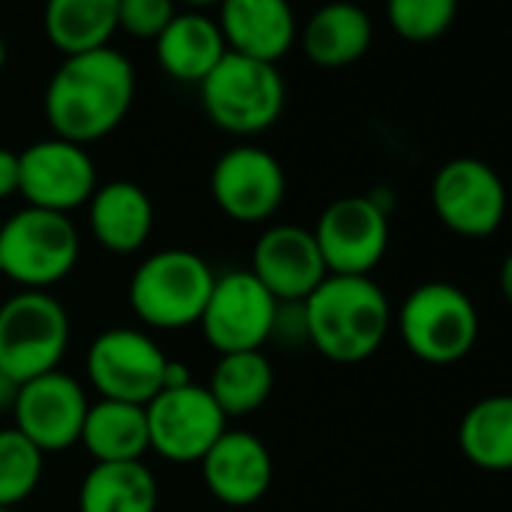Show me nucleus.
Masks as SVG:
<instances>
[{
	"mask_svg": "<svg viewBox=\"0 0 512 512\" xmlns=\"http://www.w3.org/2000/svg\"><path fill=\"white\" fill-rule=\"evenodd\" d=\"M214 278V269L187 247L157 250L130 278V311L142 326L157 332L199 326Z\"/></svg>",
	"mask_w": 512,
	"mask_h": 512,
	"instance_id": "7ed1b4c3",
	"label": "nucleus"
},
{
	"mask_svg": "<svg viewBox=\"0 0 512 512\" xmlns=\"http://www.w3.org/2000/svg\"><path fill=\"white\" fill-rule=\"evenodd\" d=\"M97 187V166L85 145L52 136L19 154V193L31 208L70 214L88 205Z\"/></svg>",
	"mask_w": 512,
	"mask_h": 512,
	"instance_id": "4468645a",
	"label": "nucleus"
},
{
	"mask_svg": "<svg viewBox=\"0 0 512 512\" xmlns=\"http://www.w3.org/2000/svg\"><path fill=\"white\" fill-rule=\"evenodd\" d=\"M169 356L142 329H106L85 356V371L100 398L145 407L160 389Z\"/></svg>",
	"mask_w": 512,
	"mask_h": 512,
	"instance_id": "1a4fd4ad",
	"label": "nucleus"
},
{
	"mask_svg": "<svg viewBox=\"0 0 512 512\" xmlns=\"http://www.w3.org/2000/svg\"><path fill=\"white\" fill-rule=\"evenodd\" d=\"M85 208L91 235L109 253H139L154 232V202L136 181L100 184Z\"/></svg>",
	"mask_w": 512,
	"mask_h": 512,
	"instance_id": "6ab92c4d",
	"label": "nucleus"
},
{
	"mask_svg": "<svg viewBox=\"0 0 512 512\" xmlns=\"http://www.w3.org/2000/svg\"><path fill=\"white\" fill-rule=\"evenodd\" d=\"M223 34L214 19L199 13H178L166 31L154 40L157 64L178 82L199 85L226 55Z\"/></svg>",
	"mask_w": 512,
	"mask_h": 512,
	"instance_id": "412c9836",
	"label": "nucleus"
},
{
	"mask_svg": "<svg viewBox=\"0 0 512 512\" xmlns=\"http://www.w3.org/2000/svg\"><path fill=\"white\" fill-rule=\"evenodd\" d=\"M70 347V314L43 290H22L0 305V380L22 386L58 371Z\"/></svg>",
	"mask_w": 512,
	"mask_h": 512,
	"instance_id": "39448f33",
	"label": "nucleus"
},
{
	"mask_svg": "<svg viewBox=\"0 0 512 512\" xmlns=\"http://www.w3.org/2000/svg\"><path fill=\"white\" fill-rule=\"evenodd\" d=\"M278 305L281 302L250 272H223L214 278L199 329L220 356L263 350L275 335Z\"/></svg>",
	"mask_w": 512,
	"mask_h": 512,
	"instance_id": "6e6552de",
	"label": "nucleus"
},
{
	"mask_svg": "<svg viewBox=\"0 0 512 512\" xmlns=\"http://www.w3.org/2000/svg\"><path fill=\"white\" fill-rule=\"evenodd\" d=\"M302 308L308 344L338 365L371 359L392 329V305L371 275H329Z\"/></svg>",
	"mask_w": 512,
	"mask_h": 512,
	"instance_id": "f03ea898",
	"label": "nucleus"
},
{
	"mask_svg": "<svg viewBox=\"0 0 512 512\" xmlns=\"http://www.w3.org/2000/svg\"><path fill=\"white\" fill-rule=\"evenodd\" d=\"M247 272L281 305L305 302L329 278L314 232L293 223L269 226L256 238Z\"/></svg>",
	"mask_w": 512,
	"mask_h": 512,
	"instance_id": "dca6fc26",
	"label": "nucleus"
},
{
	"mask_svg": "<svg viewBox=\"0 0 512 512\" xmlns=\"http://www.w3.org/2000/svg\"><path fill=\"white\" fill-rule=\"evenodd\" d=\"M506 202V184L485 160L455 157L434 172L431 208L452 235H494L503 226Z\"/></svg>",
	"mask_w": 512,
	"mask_h": 512,
	"instance_id": "9d476101",
	"label": "nucleus"
},
{
	"mask_svg": "<svg viewBox=\"0 0 512 512\" xmlns=\"http://www.w3.org/2000/svg\"><path fill=\"white\" fill-rule=\"evenodd\" d=\"M193 383V377H190V368L184 365V362H175V359H169V365H166V374H163V389H181V386H190ZM160 389V392H163Z\"/></svg>",
	"mask_w": 512,
	"mask_h": 512,
	"instance_id": "7c9ffc66",
	"label": "nucleus"
},
{
	"mask_svg": "<svg viewBox=\"0 0 512 512\" xmlns=\"http://www.w3.org/2000/svg\"><path fill=\"white\" fill-rule=\"evenodd\" d=\"M371 40H374L371 16L356 4L335 0V4L320 7L305 22L302 52L314 67L341 70L362 61L371 49Z\"/></svg>",
	"mask_w": 512,
	"mask_h": 512,
	"instance_id": "aec40b11",
	"label": "nucleus"
},
{
	"mask_svg": "<svg viewBox=\"0 0 512 512\" xmlns=\"http://www.w3.org/2000/svg\"><path fill=\"white\" fill-rule=\"evenodd\" d=\"M226 419H241L260 410L275 389V371L263 350L226 353L217 359L205 386Z\"/></svg>",
	"mask_w": 512,
	"mask_h": 512,
	"instance_id": "a878e982",
	"label": "nucleus"
},
{
	"mask_svg": "<svg viewBox=\"0 0 512 512\" xmlns=\"http://www.w3.org/2000/svg\"><path fill=\"white\" fill-rule=\"evenodd\" d=\"M148 446L172 464H199L226 431V416L205 386L163 389L145 404Z\"/></svg>",
	"mask_w": 512,
	"mask_h": 512,
	"instance_id": "f8f14e48",
	"label": "nucleus"
},
{
	"mask_svg": "<svg viewBox=\"0 0 512 512\" xmlns=\"http://www.w3.org/2000/svg\"><path fill=\"white\" fill-rule=\"evenodd\" d=\"M205 488L226 506H250L263 500L275 479L269 446L250 434L226 428L199 461Z\"/></svg>",
	"mask_w": 512,
	"mask_h": 512,
	"instance_id": "f3484780",
	"label": "nucleus"
},
{
	"mask_svg": "<svg viewBox=\"0 0 512 512\" xmlns=\"http://www.w3.org/2000/svg\"><path fill=\"white\" fill-rule=\"evenodd\" d=\"M43 28L67 58L106 49L118 31V0H46Z\"/></svg>",
	"mask_w": 512,
	"mask_h": 512,
	"instance_id": "393cba45",
	"label": "nucleus"
},
{
	"mask_svg": "<svg viewBox=\"0 0 512 512\" xmlns=\"http://www.w3.org/2000/svg\"><path fill=\"white\" fill-rule=\"evenodd\" d=\"M88 407L91 401L82 383L58 368L16 389L13 428H19L43 452H64L82 440Z\"/></svg>",
	"mask_w": 512,
	"mask_h": 512,
	"instance_id": "2eb2a0df",
	"label": "nucleus"
},
{
	"mask_svg": "<svg viewBox=\"0 0 512 512\" xmlns=\"http://www.w3.org/2000/svg\"><path fill=\"white\" fill-rule=\"evenodd\" d=\"M398 332L419 362L455 365L479 341V311L461 287L428 281L404 299Z\"/></svg>",
	"mask_w": 512,
	"mask_h": 512,
	"instance_id": "0eeeda50",
	"label": "nucleus"
},
{
	"mask_svg": "<svg viewBox=\"0 0 512 512\" xmlns=\"http://www.w3.org/2000/svg\"><path fill=\"white\" fill-rule=\"evenodd\" d=\"M217 28L229 52L266 64H278L299 37L290 0H223Z\"/></svg>",
	"mask_w": 512,
	"mask_h": 512,
	"instance_id": "a211bd4d",
	"label": "nucleus"
},
{
	"mask_svg": "<svg viewBox=\"0 0 512 512\" xmlns=\"http://www.w3.org/2000/svg\"><path fill=\"white\" fill-rule=\"evenodd\" d=\"M461 455L488 473L512 470V392L479 398L458 425Z\"/></svg>",
	"mask_w": 512,
	"mask_h": 512,
	"instance_id": "5701e85b",
	"label": "nucleus"
},
{
	"mask_svg": "<svg viewBox=\"0 0 512 512\" xmlns=\"http://www.w3.org/2000/svg\"><path fill=\"white\" fill-rule=\"evenodd\" d=\"M7 67V43H4V37H0V70Z\"/></svg>",
	"mask_w": 512,
	"mask_h": 512,
	"instance_id": "f704fd0d",
	"label": "nucleus"
},
{
	"mask_svg": "<svg viewBox=\"0 0 512 512\" xmlns=\"http://www.w3.org/2000/svg\"><path fill=\"white\" fill-rule=\"evenodd\" d=\"M211 199L235 223H266L287 196V175L275 154L256 145H235L211 166Z\"/></svg>",
	"mask_w": 512,
	"mask_h": 512,
	"instance_id": "ddd939ff",
	"label": "nucleus"
},
{
	"mask_svg": "<svg viewBox=\"0 0 512 512\" xmlns=\"http://www.w3.org/2000/svg\"><path fill=\"white\" fill-rule=\"evenodd\" d=\"M43 458L46 452L19 428H0V506L16 509L37 491L46 464Z\"/></svg>",
	"mask_w": 512,
	"mask_h": 512,
	"instance_id": "bb28decb",
	"label": "nucleus"
},
{
	"mask_svg": "<svg viewBox=\"0 0 512 512\" xmlns=\"http://www.w3.org/2000/svg\"><path fill=\"white\" fill-rule=\"evenodd\" d=\"M0 512H19V509H4V506H0Z\"/></svg>",
	"mask_w": 512,
	"mask_h": 512,
	"instance_id": "c9c22d12",
	"label": "nucleus"
},
{
	"mask_svg": "<svg viewBox=\"0 0 512 512\" xmlns=\"http://www.w3.org/2000/svg\"><path fill=\"white\" fill-rule=\"evenodd\" d=\"M82 238L70 214L22 208L0 223V275L22 290H49L73 275Z\"/></svg>",
	"mask_w": 512,
	"mask_h": 512,
	"instance_id": "20e7f679",
	"label": "nucleus"
},
{
	"mask_svg": "<svg viewBox=\"0 0 512 512\" xmlns=\"http://www.w3.org/2000/svg\"><path fill=\"white\" fill-rule=\"evenodd\" d=\"M79 443L94 461H142L151 449L145 407L100 398L88 407Z\"/></svg>",
	"mask_w": 512,
	"mask_h": 512,
	"instance_id": "b1692460",
	"label": "nucleus"
},
{
	"mask_svg": "<svg viewBox=\"0 0 512 512\" xmlns=\"http://www.w3.org/2000/svg\"><path fill=\"white\" fill-rule=\"evenodd\" d=\"M329 275H371L389 250V211L368 196H341L311 229Z\"/></svg>",
	"mask_w": 512,
	"mask_h": 512,
	"instance_id": "9b49d317",
	"label": "nucleus"
},
{
	"mask_svg": "<svg viewBox=\"0 0 512 512\" xmlns=\"http://www.w3.org/2000/svg\"><path fill=\"white\" fill-rule=\"evenodd\" d=\"M500 293L512 305V253H506V260L500 266Z\"/></svg>",
	"mask_w": 512,
	"mask_h": 512,
	"instance_id": "2f4dec72",
	"label": "nucleus"
},
{
	"mask_svg": "<svg viewBox=\"0 0 512 512\" xmlns=\"http://www.w3.org/2000/svg\"><path fill=\"white\" fill-rule=\"evenodd\" d=\"M208 121L232 136H256L278 124L287 85L275 64L226 52L223 61L199 82Z\"/></svg>",
	"mask_w": 512,
	"mask_h": 512,
	"instance_id": "423d86ee",
	"label": "nucleus"
},
{
	"mask_svg": "<svg viewBox=\"0 0 512 512\" xmlns=\"http://www.w3.org/2000/svg\"><path fill=\"white\" fill-rule=\"evenodd\" d=\"M4 386H7V389H13V392H16V386H10V383H7V380H0V407H4V404H7V401H10V404H13V395H10V392H4Z\"/></svg>",
	"mask_w": 512,
	"mask_h": 512,
	"instance_id": "72a5a7b5",
	"label": "nucleus"
},
{
	"mask_svg": "<svg viewBox=\"0 0 512 512\" xmlns=\"http://www.w3.org/2000/svg\"><path fill=\"white\" fill-rule=\"evenodd\" d=\"M136 97V73L118 49L70 55L46 85L43 112L58 139L91 145L121 127Z\"/></svg>",
	"mask_w": 512,
	"mask_h": 512,
	"instance_id": "f257e3e1",
	"label": "nucleus"
},
{
	"mask_svg": "<svg viewBox=\"0 0 512 512\" xmlns=\"http://www.w3.org/2000/svg\"><path fill=\"white\" fill-rule=\"evenodd\" d=\"M175 16V0H118V31L136 40H157Z\"/></svg>",
	"mask_w": 512,
	"mask_h": 512,
	"instance_id": "c85d7f7f",
	"label": "nucleus"
},
{
	"mask_svg": "<svg viewBox=\"0 0 512 512\" xmlns=\"http://www.w3.org/2000/svg\"><path fill=\"white\" fill-rule=\"evenodd\" d=\"M458 16V0H386V19L407 43L440 40Z\"/></svg>",
	"mask_w": 512,
	"mask_h": 512,
	"instance_id": "cd10ccee",
	"label": "nucleus"
},
{
	"mask_svg": "<svg viewBox=\"0 0 512 512\" xmlns=\"http://www.w3.org/2000/svg\"><path fill=\"white\" fill-rule=\"evenodd\" d=\"M19 193V154L10 148H0V199H10Z\"/></svg>",
	"mask_w": 512,
	"mask_h": 512,
	"instance_id": "c756f323",
	"label": "nucleus"
},
{
	"mask_svg": "<svg viewBox=\"0 0 512 512\" xmlns=\"http://www.w3.org/2000/svg\"><path fill=\"white\" fill-rule=\"evenodd\" d=\"M157 500L145 461H94L79 485V512H157Z\"/></svg>",
	"mask_w": 512,
	"mask_h": 512,
	"instance_id": "4be33fe9",
	"label": "nucleus"
},
{
	"mask_svg": "<svg viewBox=\"0 0 512 512\" xmlns=\"http://www.w3.org/2000/svg\"><path fill=\"white\" fill-rule=\"evenodd\" d=\"M181 4H187V7H196V10H205V7H220L223 0H181Z\"/></svg>",
	"mask_w": 512,
	"mask_h": 512,
	"instance_id": "473e14b6",
	"label": "nucleus"
}]
</instances>
